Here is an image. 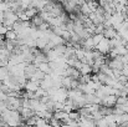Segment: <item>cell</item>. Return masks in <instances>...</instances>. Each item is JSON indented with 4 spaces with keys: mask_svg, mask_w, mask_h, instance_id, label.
<instances>
[{
    "mask_svg": "<svg viewBox=\"0 0 128 127\" xmlns=\"http://www.w3.org/2000/svg\"><path fill=\"white\" fill-rule=\"evenodd\" d=\"M94 49H96L98 52H101L102 55H103V54H108V52L111 51L110 40H108V39H106V38H103L101 41H100L97 45H96V46H94Z\"/></svg>",
    "mask_w": 128,
    "mask_h": 127,
    "instance_id": "1",
    "label": "cell"
},
{
    "mask_svg": "<svg viewBox=\"0 0 128 127\" xmlns=\"http://www.w3.org/2000/svg\"><path fill=\"white\" fill-rule=\"evenodd\" d=\"M116 101H117V96L114 95H107L102 98L101 105L104 107H114L116 106Z\"/></svg>",
    "mask_w": 128,
    "mask_h": 127,
    "instance_id": "2",
    "label": "cell"
},
{
    "mask_svg": "<svg viewBox=\"0 0 128 127\" xmlns=\"http://www.w3.org/2000/svg\"><path fill=\"white\" fill-rule=\"evenodd\" d=\"M24 87H25V90H26L28 92H35V91L40 87V82L29 80V81H26V84L24 85Z\"/></svg>",
    "mask_w": 128,
    "mask_h": 127,
    "instance_id": "3",
    "label": "cell"
},
{
    "mask_svg": "<svg viewBox=\"0 0 128 127\" xmlns=\"http://www.w3.org/2000/svg\"><path fill=\"white\" fill-rule=\"evenodd\" d=\"M103 36H104L106 39L111 40V39L117 38V36H118V34H117V31L111 26V28H106V29H104V31H103Z\"/></svg>",
    "mask_w": 128,
    "mask_h": 127,
    "instance_id": "4",
    "label": "cell"
},
{
    "mask_svg": "<svg viewBox=\"0 0 128 127\" xmlns=\"http://www.w3.org/2000/svg\"><path fill=\"white\" fill-rule=\"evenodd\" d=\"M48 41L52 42L55 46H57V45H62V44H65V40L60 36V35H56V34H51V36L48 38Z\"/></svg>",
    "mask_w": 128,
    "mask_h": 127,
    "instance_id": "5",
    "label": "cell"
},
{
    "mask_svg": "<svg viewBox=\"0 0 128 127\" xmlns=\"http://www.w3.org/2000/svg\"><path fill=\"white\" fill-rule=\"evenodd\" d=\"M36 67H38V70H40L44 74H52V70L50 69L48 62H40Z\"/></svg>",
    "mask_w": 128,
    "mask_h": 127,
    "instance_id": "6",
    "label": "cell"
},
{
    "mask_svg": "<svg viewBox=\"0 0 128 127\" xmlns=\"http://www.w3.org/2000/svg\"><path fill=\"white\" fill-rule=\"evenodd\" d=\"M82 49L85 50H94V42L92 40V38H87L86 40H84V44H82Z\"/></svg>",
    "mask_w": 128,
    "mask_h": 127,
    "instance_id": "7",
    "label": "cell"
},
{
    "mask_svg": "<svg viewBox=\"0 0 128 127\" xmlns=\"http://www.w3.org/2000/svg\"><path fill=\"white\" fill-rule=\"evenodd\" d=\"M78 71H80V75H90L92 72V67L88 64H82Z\"/></svg>",
    "mask_w": 128,
    "mask_h": 127,
    "instance_id": "8",
    "label": "cell"
},
{
    "mask_svg": "<svg viewBox=\"0 0 128 127\" xmlns=\"http://www.w3.org/2000/svg\"><path fill=\"white\" fill-rule=\"evenodd\" d=\"M47 44H48V39H46V38H39V39H36V47H39L41 50H44L47 46Z\"/></svg>",
    "mask_w": 128,
    "mask_h": 127,
    "instance_id": "9",
    "label": "cell"
},
{
    "mask_svg": "<svg viewBox=\"0 0 128 127\" xmlns=\"http://www.w3.org/2000/svg\"><path fill=\"white\" fill-rule=\"evenodd\" d=\"M9 76H10V74H9V70L6 69V66H0V81L2 82Z\"/></svg>",
    "mask_w": 128,
    "mask_h": 127,
    "instance_id": "10",
    "label": "cell"
},
{
    "mask_svg": "<svg viewBox=\"0 0 128 127\" xmlns=\"http://www.w3.org/2000/svg\"><path fill=\"white\" fill-rule=\"evenodd\" d=\"M113 50L117 52L118 56H124V55L128 52V50L126 49L124 45H120V46H117V47H113Z\"/></svg>",
    "mask_w": 128,
    "mask_h": 127,
    "instance_id": "11",
    "label": "cell"
},
{
    "mask_svg": "<svg viewBox=\"0 0 128 127\" xmlns=\"http://www.w3.org/2000/svg\"><path fill=\"white\" fill-rule=\"evenodd\" d=\"M67 113H68V118L70 120H72V121H78L80 120V112H78V110H72V111H70Z\"/></svg>",
    "mask_w": 128,
    "mask_h": 127,
    "instance_id": "12",
    "label": "cell"
},
{
    "mask_svg": "<svg viewBox=\"0 0 128 127\" xmlns=\"http://www.w3.org/2000/svg\"><path fill=\"white\" fill-rule=\"evenodd\" d=\"M42 23H45V21L42 20L41 16H34V18H32V25H31V26H32V28H39Z\"/></svg>",
    "mask_w": 128,
    "mask_h": 127,
    "instance_id": "13",
    "label": "cell"
},
{
    "mask_svg": "<svg viewBox=\"0 0 128 127\" xmlns=\"http://www.w3.org/2000/svg\"><path fill=\"white\" fill-rule=\"evenodd\" d=\"M4 36L6 38V40H16V33L14 30H8Z\"/></svg>",
    "mask_w": 128,
    "mask_h": 127,
    "instance_id": "14",
    "label": "cell"
},
{
    "mask_svg": "<svg viewBox=\"0 0 128 127\" xmlns=\"http://www.w3.org/2000/svg\"><path fill=\"white\" fill-rule=\"evenodd\" d=\"M36 13H38V10H36L35 8H31V6H30V8H28V9L25 10V14H26L29 18H34Z\"/></svg>",
    "mask_w": 128,
    "mask_h": 127,
    "instance_id": "15",
    "label": "cell"
},
{
    "mask_svg": "<svg viewBox=\"0 0 128 127\" xmlns=\"http://www.w3.org/2000/svg\"><path fill=\"white\" fill-rule=\"evenodd\" d=\"M91 38H92V40H93V42H94V46H96L98 42L104 38V36H103V34H94V35H93V36H91Z\"/></svg>",
    "mask_w": 128,
    "mask_h": 127,
    "instance_id": "16",
    "label": "cell"
},
{
    "mask_svg": "<svg viewBox=\"0 0 128 127\" xmlns=\"http://www.w3.org/2000/svg\"><path fill=\"white\" fill-rule=\"evenodd\" d=\"M94 125H96V127H108V123H107V121L104 120V117L101 118V120H98V121H96Z\"/></svg>",
    "mask_w": 128,
    "mask_h": 127,
    "instance_id": "17",
    "label": "cell"
},
{
    "mask_svg": "<svg viewBox=\"0 0 128 127\" xmlns=\"http://www.w3.org/2000/svg\"><path fill=\"white\" fill-rule=\"evenodd\" d=\"M87 4H88V6H90L91 11H96V10H97V8H98V4H97V1H96V0L87 1Z\"/></svg>",
    "mask_w": 128,
    "mask_h": 127,
    "instance_id": "18",
    "label": "cell"
},
{
    "mask_svg": "<svg viewBox=\"0 0 128 127\" xmlns=\"http://www.w3.org/2000/svg\"><path fill=\"white\" fill-rule=\"evenodd\" d=\"M6 10H9V4L8 1H0V11L5 13Z\"/></svg>",
    "mask_w": 128,
    "mask_h": 127,
    "instance_id": "19",
    "label": "cell"
},
{
    "mask_svg": "<svg viewBox=\"0 0 128 127\" xmlns=\"http://www.w3.org/2000/svg\"><path fill=\"white\" fill-rule=\"evenodd\" d=\"M8 30H9V29H8L4 24H0V35H1V36H4V35L6 34Z\"/></svg>",
    "mask_w": 128,
    "mask_h": 127,
    "instance_id": "20",
    "label": "cell"
},
{
    "mask_svg": "<svg viewBox=\"0 0 128 127\" xmlns=\"http://www.w3.org/2000/svg\"><path fill=\"white\" fill-rule=\"evenodd\" d=\"M117 81H118V82H121V84L124 85V84H126V82L128 81V77H126L124 75H121V76H120V77L117 79Z\"/></svg>",
    "mask_w": 128,
    "mask_h": 127,
    "instance_id": "21",
    "label": "cell"
},
{
    "mask_svg": "<svg viewBox=\"0 0 128 127\" xmlns=\"http://www.w3.org/2000/svg\"><path fill=\"white\" fill-rule=\"evenodd\" d=\"M2 19H4V13H1V11H0V24L2 23Z\"/></svg>",
    "mask_w": 128,
    "mask_h": 127,
    "instance_id": "22",
    "label": "cell"
},
{
    "mask_svg": "<svg viewBox=\"0 0 128 127\" xmlns=\"http://www.w3.org/2000/svg\"><path fill=\"white\" fill-rule=\"evenodd\" d=\"M124 14L127 15V18H128V6H126V11H124Z\"/></svg>",
    "mask_w": 128,
    "mask_h": 127,
    "instance_id": "23",
    "label": "cell"
},
{
    "mask_svg": "<svg viewBox=\"0 0 128 127\" xmlns=\"http://www.w3.org/2000/svg\"><path fill=\"white\" fill-rule=\"evenodd\" d=\"M124 87H126V88H128V81L126 82V84H124Z\"/></svg>",
    "mask_w": 128,
    "mask_h": 127,
    "instance_id": "24",
    "label": "cell"
},
{
    "mask_svg": "<svg viewBox=\"0 0 128 127\" xmlns=\"http://www.w3.org/2000/svg\"><path fill=\"white\" fill-rule=\"evenodd\" d=\"M0 1H8V0H0Z\"/></svg>",
    "mask_w": 128,
    "mask_h": 127,
    "instance_id": "25",
    "label": "cell"
}]
</instances>
